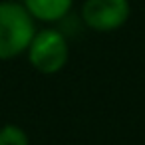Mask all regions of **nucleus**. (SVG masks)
Returning a JSON list of instances; mask_svg holds the SVG:
<instances>
[{
	"instance_id": "f257e3e1",
	"label": "nucleus",
	"mask_w": 145,
	"mask_h": 145,
	"mask_svg": "<svg viewBox=\"0 0 145 145\" xmlns=\"http://www.w3.org/2000/svg\"><path fill=\"white\" fill-rule=\"evenodd\" d=\"M34 32V20L26 6L0 2V60H10L28 50Z\"/></svg>"
},
{
	"instance_id": "f03ea898",
	"label": "nucleus",
	"mask_w": 145,
	"mask_h": 145,
	"mask_svg": "<svg viewBox=\"0 0 145 145\" xmlns=\"http://www.w3.org/2000/svg\"><path fill=\"white\" fill-rule=\"evenodd\" d=\"M30 64L42 74H56L68 62V42L56 30L38 32L28 46Z\"/></svg>"
},
{
	"instance_id": "7ed1b4c3",
	"label": "nucleus",
	"mask_w": 145,
	"mask_h": 145,
	"mask_svg": "<svg viewBox=\"0 0 145 145\" xmlns=\"http://www.w3.org/2000/svg\"><path fill=\"white\" fill-rule=\"evenodd\" d=\"M129 10V0H86L82 16L91 30L111 32L127 22Z\"/></svg>"
},
{
	"instance_id": "20e7f679",
	"label": "nucleus",
	"mask_w": 145,
	"mask_h": 145,
	"mask_svg": "<svg viewBox=\"0 0 145 145\" xmlns=\"http://www.w3.org/2000/svg\"><path fill=\"white\" fill-rule=\"evenodd\" d=\"M72 2L74 0H24L26 10L34 18L44 22H54L66 16L72 8Z\"/></svg>"
},
{
	"instance_id": "39448f33",
	"label": "nucleus",
	"mask_w": 145,
	"mask_h": 145,
	"mask_svg": "<svg viewBox=\"0 0 145 145\" xmlns=\"http://www.w3.org/2000/svg\"><path fill=\"white\" fill-rule=\"evenodd\" d=\"M0 145H28V135L18 125H4L0 129Z\"/></svg>"
}]
</instances>
